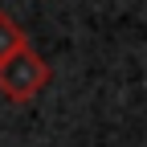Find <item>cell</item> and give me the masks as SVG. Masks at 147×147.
Returning <instances> with one entry per match:
<instances>
[{"instance_id":"obj_1","label":"cell","mask_w":147,"mask_h":147,"mask_svg":"<svg viewBox=\"0 0 147 147\" xmlns=\"http://www.w3.org/2000/svg\"><path fill=\"white\" fill-rule=\"evenodd\" d=\"M41 82H45V65L29 49H12L8 57H0V90L8 98H29Z\"/></svg>"},{"instance_id":"obj_2","label":"cell","mask_w":147,"mask_h":147,"mask_svg":"<svg viewBox=\"0 0 147 147\" xmlns=\"http://www.w3.org/2000/svg\"><path fill=\"white\" fill-rule=\"evenodd\" d=\"M12 49H21V29H16L4 12H0V57H8Z\"/></svg>"}]
</instances>
